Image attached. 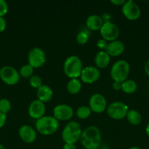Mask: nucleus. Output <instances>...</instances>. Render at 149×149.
I'll use <instances>...</instances> for the list:
<instances>
[{"instance_id": "f257e3e1", "label": "nucleus", "mask_w": 149, "mask_h": 149, "mask_svg": "<svg viewBox=\"0 0 149 149\" xmlns=\"http://www.w3.org/2000/svg\"><path fill=\"white\" fill-rule=\"evenodd\" d=\"M80 141L86 149H97L102 141L100 130L96 126L88 127L82 131Z\"/></svg>"}, {"instance_id": "412c9836", "label": "nucleus", "mask_w": 149, "mask_h": 149, "mask_svg": "<svg viewBox=\"0 0 149 149\" xmlns=\"http://www.w3.org/2000/svg\"><path fill=\"white\" fill-rule=\"evenodd\" d=\"M137 84L135 81L132 79H127L121 83V90L127 94H132L137 90Z\"/></svg>"}, {"instance_id": "2f4dec72", "label": "nucleus", "mask_w": 149, "mask_h": 149, "mask_svg": "<svg viewBox=\"0 0 149 149\" xmlns=\"http://www.w3.org/2000/svg\"><path fill=\"white\" fill-rule=\"evenodd\" d=\"M125 1V0H111L110 2L115 6H122Z\"/></svg>"}, {"instance_id": "20e7f679", "label": "nucleus", "mask_w": 149, "mask_h": 149, "mask_svg": "<svg viewBox=\"0 0 149 149\" xmlns=\"http://www.w3.org/2000/svg\"><path fill=\"white\" fill-rule=\"evenodd\" d=\"M129 71V63L125 60H118L111 67L110 77L115 82L121 84L127 79Z\"/></svg>"}, {"instance_id": "aec40b11", "label": "nucleus", "mask_w": 149, "mask_h": 149, "mask_svg": "<svg viewBox=\"0 0 149 149\" xmlns=\"http://www.w3.org/2000/svg\"><path fill=\"white\" fill-rule=\"evenodd\" d=\"M82 84L78 79H71L67 84V90L69 93L76 95L81 90Z\"/></svg>"}, {"instance_id": "9b49d317", "label": "nucleus", "mask_w": 149, "mask_h": 149, "mask_svg": "<svg viewBox=\"0 0 149 149\" xmlns=\"http://www.w3.org/2000/svg\"><path fill=\"white\" fill-rule=\"evenodd\" d=\"M89 105L92 112L101 113L107 109V100L100 93H94L89 98Z\"/></svg>"}, {"instance_id": "2eb2a0df", "label": "nucleus", "mask_w": 149, "mask_h": 149, "mask_svg": "<svg viewBox=\"0 0 149 149\" xmlns=\"http://www.w3.org/2000/svg\"><path fill=\"white\" fill-rule=\"evenodd\" d=\"M18 134L20 139L26 143H32L36 141V131L29 125H23L20 127L19 128Z\"/></svg>"}, {"instance_id": "c85d7f7f", "label": "nucleus", "mask_w": 149, "mask_h": 149, "mask_svg": "<svg viewBox=\"0 0 149 149\" xmlns=\"http://www.w3.org/2000/svg\"><path fill=\"white\" fill-rule=\"evenodd\" d=\"M108 45V42L103 39H99V40H98L97 43H96L97 47L102 49V51L105 50V49H106Z\"/></svg>"}, {"instance_id": "dca6fc26", "label": "nucleus", "mask_w": 149, "mask_h": 149, "mask_svg": "<svg viewBox=\"0 0 149 149\" xmlns=\"http://www.w3.org/2000/svg\"><path fill=\"white\" fill-rule=\"evenodd\" d=\"M125 49V45L121 41L114 40L108 42V45L105 49V52L110 57H117L123 54Z\"/></svg>"}, {"instance_id": "6e6552de", "label": "nucleus", "mask_w": 149, "mask_h": 149, "mask_svg": "<svg viewBox=\"0 0 149 149\" xmlns=\"http://www.w3.org/2000/svg\"><path fill=\"white\" fill-rule=\"evenodd\" d=\"M19 72L13 67L5 65L0 69V78L7 85H15L20 80Z\"/></svg>"}, {"instance_id": "f03ea898", "label": "nucleus", "mask_w": 149, "mask_h": 149, "mask_svg": "<svg viewBox=\"0 0 149 149\" xmlns=\"http://www.w3.org/2000/svg\"><path fill=\"white\" fill-rule=\"evenodd\" d=\"M35 127L37 132L41 135H51L58 130L59 122L53 116H44L37 120Z\"/></svg>"}, {"instance_id": "a211bd4d", "label": "nucleus", "mask_w": 149, "mask_h": 149, "mask_svg": "<svg viewBox=\"0 0 149 149\" xmlns=\"http://www.w3.org/2000/svg\"><path fill=\"white\" fill-rule=\"evenodd\" d=\"M86 26L91 31L100 30L103 20L102 18L98 15H91L87 17L86 21Z\"/></svg>"}, {"instance_id": "423d86ee", "label": "nucleus", "mask_w": 149, "mask_h": 149, "mask_svg": "<svg viewBox=\"0 0 149 149\" xmlns=\"http://www.w3.org/2000/svg\"><path fill=\"white\" fill-rule=\"evenodd\" d=\"M128 111V106L123 102H113L107 107V113L109 117L115 120H121L127 117Z\"/></svg>"}, {"instance_id": "f8f14e48", "label": "nucleus", "mask_w": 149, "mask_h": 149, "mask_svg": "<svg viewBox=\"0 0 149 149\" xmlns=\"http://www.w3.org/2000/svg\"><path fill=\"white\" fill-rule=\"evenodd\" d=\"M100 75L99 68L94 66H87L83 68L80 77L83 83L91 84L98 81Z\"/></svg>"}, {"instance_id": "39448f33", "label": "nucleus", "mask_w": 149, "mask_h": 149, "mask_svg": "<svg viewBox=\"0 0 149 149\" xmlns=\"http://www.w3.org/2000/svg\"><path fill=\"white\" fill-rule=\"evenodd\" d=\"M82 134L81 126L74 121L68 122L63 129L61 138L65 143H75L80 140Z\"/></svg>"}, {"instance_id": "6ab92c4d", "label": "nucleus", "mask_w": 149, "mask_h": 149, "mask_svg": "<svg viewBox=\"0 0 149 149\" xmlns=\"http://www.w3.org/2000/svg\"><path fill=\"white\" fill-rule=\"evenodd\" d=\"M110 62V56L105 51H99L95 55L94 63L97 68H105Z\"/></svg>"}, {"instance_id": "1a4fd4ad", "label": "nucleus", "mask_w": 149, "mask_h": 149, "mask_svg": "<svg viewBox=\"0 0 149 149\" xmlns=\"http://www.w3.org/2000/svg\"><path fill=\"white\" fill-rule=\"evenodd\" d=\"M99 32L102 39L110 42L116 40L119 35V29L114 23L106 21L103 23Z\"/></svg>"}, {"instance_id": "473e14b6", "label": "nucleus", "mask_w": 149, "mask_h": 149, "mask_svg": "<svg viewBox=\"0 0 149 149\" xmlns=\"http://www.w3.org/2000/svg\"><path fill=\"white\" fill-rule=\"evenodd\" d=\"M63 149H76V146L74 143H65Z\"/></svg>"}, {"instance_id": "5701e85b", "label": "nucleus", "mask_w": 149, "mask_h": 149, "mask_svg": "<svg viewBox=\"0 0 149 149\" xmlns=\"http://www.w3.org/2000/svg\"><path fill=\"white\" fill-rule=\"evenodd\" d=\"M91 110L89 106H80L76 110V116L80 119H86L91 116Z\"/></svg>"}, {"instance_id": "0eeeda50", "label": "nucleus", "mask_w": 149, "mask_h": 149, "mask_svg": "<svg viewBox=\"0 0 149 149\" xmlns=\"http://www.w3.org/2000/svg\"><path fill=\"white\" fill-rule=\"evenodd\" d=\"M46 62V55L42 49L34 47L30 49L28 54V64L34 68L42 67Z\"/></svg>"}, {"instance_id": "ddd939ff", "label": "nucleus", "mask_w": 149, "mask_h": 149, "mask_svg": "<svg viewBox=\"0 0 149 149\" xmlns=\"http://www.w3.org/2000/svg\"><path fill=\"white\" fill-rule=\"evenodd\" d=\"M74 110L67 104H58L53 109V117L58 121H67L72 119Z\"/></svg>"}, {"instance_id": "4be33fe9", "label": "nucleus", "mask_w": 149, "mask_h": 149, "mask_svg": "<svg viewBox=\"0 0 149 149\" xmlns=\"http://www.w3.org/2000/svg\"><path fill=\"white\" fill-rule=\"evenodd\" d=\"M127 119L131 125H138L142 121V116L137 111L131 109V110H129L127 113Z\"/></svg>"}, {"instance_id": "58836bf2", "label": "nucleus", "mask_w": 149, "mask_h": 149, "mask_svg": "<svg viewBox=\"0 0 149 149\" xmlns=\"http://www.w3.org/2000/svg\"><path fill=\"white\" fill-rule=\"evenodd\" d=\"M0 100H1V95H0Z\"/></svg>"}, {"instance_id": "b1692460", "label": "nucleus", "mask_w": 149, "mask_h": 149, "mask_svg": "<svg viewBox=\"0 0 149 149\" xmlns=\"http://www.w3.org/2000/svg\"><path fill=\"white\" fill-rule=\"evenodd\" d=\"M34 68L30 65L29 64H26V65H22L21 68H20V71H19V74L20 77H23V78H30L34 75Z\"/></svg>"}, {"instance_id": "4c0bfd02", "label": "nucleus", "mask_w": 149, "mask_h": 149, "mask_svg": "<svg viewBox=\"0 0 149 149\" xmlns=\"http://www.w3.org/2000/svg\"><path fill=\"white\" fill-rule=\"evenodd\" d=\"M0 149H5V148H4V146L1 145V144H0Z\"/></svg>"}, {"instance_id": "cd10ccee", "label": "nucleus", "mask_w": 149, "mask_h": 149, "mask_svg": "<svg viewBox=\"0 0 149 149\" xmlns=\"http://www.w3.org/2000/svg\"><path fill=\"white\" fill-rule=\"evenodd\" d=\"M8 12V5L4 0H0V17H3Z\"/></svg>"}, {"instance_id": "9d476101", "label": "nucleus", "mask_w": 149, "mask_h": 149, "mask_svg": "<svg viewBox=\"0 0 149 149\" xmlns=\"http://www.w3.org/2000/svg\"><path fill=\"white\" fill-rule=\"evenodd\" d=\"M121 11L124 17L129 20H137L141 15L140 7L132 0L126 1L121 6Z\"/></svg>"}, {"instance_id": "bb28decb", "label": "nucleus", "mask_w": 149, "mask_h": 149, "mask_svg": "<svg viewBox=\"0 0 149 149\" xmlns=\"http://www.w3.org/2000/svg\"><path fill=\"white\" fill-rule=\"evenodd\" d=\"M11 109V103L7 99L2 98L0 100V112L7 114Z\"/></svg>"}, {"instance_id": "f704fd0d", "label": "nucleus", "mask_w": 149, "mask_h": 149, "mask_svg": "<svg viewBox=\"0 0 149 149\" xmlns=\"http://www.w3.org/2000/svg\"><path fill=\"white\" fill-rule=\"evenodd\" d=\"M121 83L115 82V81H114L113 84H112V88H113L114 90H121Z\"/></svg>"}, {"instance_id": "393cba45", "label": "nucleus", "mask_w": 149, "mask_h": 149, "mask_svg": "<svg viewBox=\"0 0 149 149\" xmlns=\"http://www.w3.org/2000/svg\"><path fill=\"white\" fill-rule=\"evenodd\" d=\"M29 82L31 87L34 89H37V90L42 85V79L37 75H33L32 77H30Z\"/></svg>"}, {"instance_id": "e433bc0d", "label": "nucleus", "mask_w": 149, "mask_h": 149, "mask_svg": "<svg viewBox=\"0 0 149 149\" xmlns=\"http://www.w3.org/2000/svg\"><path fill=\"white\" fill-rule=\"evenodd\" d=\"M129 149H141L139 147H136V146H133V147H131Z\"/></svg>"}, {"instance_id": "f3484780", "label": "nucleus", "mask_w": 149, "mask_h": 149, "mask_svg": "<svg viewBox=\"0 0 149 149\" xmlns=\"http://www.w3.org/2000/svg\"><path fill=\"white\" fill-rule=\"evenodd\" d=\"M53 95V92L48 85L42 84L40 87L37 90V100L43 102L44 103L50 101L52 99Z\"/></svg>"}, {"instance_id": "c756f323", "label": "nucleus", "mask_w": 149, "mask_h": 149, "mask_svg": "<svg viewBox=\"0 0 149 149\" xmlns=\"http://www.w3.org/2000/svg\"><path fill=\"white\" fill-rule=\"evenodd\" d=\"M6 120H7V116L4 113L0 112V128L2 127L5 124Z\"/></svg>"}, {"instance_id": "a878e982", "label": "nucleus", "mask_w": 149, "mask_h": 149, "mask_svg": "<svg viewBox=\"0 0 149 149\" xmlns=\"http://www.w3.org/2000/svg\"><path fill=\"white\" fill-rule=\"evenodd\" d=\"M89 39V35L85 31H80L76 36V41L79 45H85Z\"/></svg>"}, {"instance_id": "7c9ffc66", "label": "nucleus", "mask_w": 149, "mask_h": 149, "mask_svg": "<svg viewBox=\"0 0 149 149\" xmlns=\"http://www.w3.org/2000/svg\"><path fill=\"white\" fill-rule=\"evenodd\" d=\"M6 26H7V23H6V20L4 17H0V32H2L5 30Z\"/></svg>"}, {"instance_id": "c9c22d12", "label": "nucleus", "mask_w": 149, "mask_h": 149, "mask_svg": "<svg viewBox=\"0 0 149 149\" xmlns=\"http://www.w3.org/2000/svg\"><path fill=\"white\" fill-rule=\"evenodd\" d=\"M145 132H146V134H147L148 137L149 138V123L148 124L147 126H146V128H145Z\"/></svg>"}, {"instance_id": "72a5a7b5", "label": "nucleus", "mask_w": 149, "mask_h": 149, "mask_svg": "<svg viewBox=\"0 0 149 149\" xmlns=\"http://www.w3.org/2000/svg\"><path fill=\"white\" fill-rule=\"evenodd\" d=\"M144 70H145V74H147L148 77H149V60L145 63V64Z\"/></svg>"}, {"instance_id": "7ed1b4c3", "label": "nucleus", "mask_w": 149, "mask_h": 149, "mask_svg": "<svg viewBox=\"0 0 149 149\" xmlns=\"http://www.w3.org/2000/svg\"><path fill=\"white\" fill-rule=\"evenodd\" d=\"M83 63L77 55H71L65 60L63 70L67 77L70 79H77L80 77L83 70Z\"/></svg>"}, {"instance_id": "4468645a", "label": "nucleus", "mask_w": 149, "mask_h": 149, "mask_svg": "<svg viewBox=\"0 0 149 149\" xmlns=\"http://www.w3.org/2000/svg\"><path fill=\"white\" fill-rule=\"evenodd\" d=\"M45 103L37 99L30 103L28 109V113L31 118L37 120L45 116Z\"/></svg>"}]
</instances>
